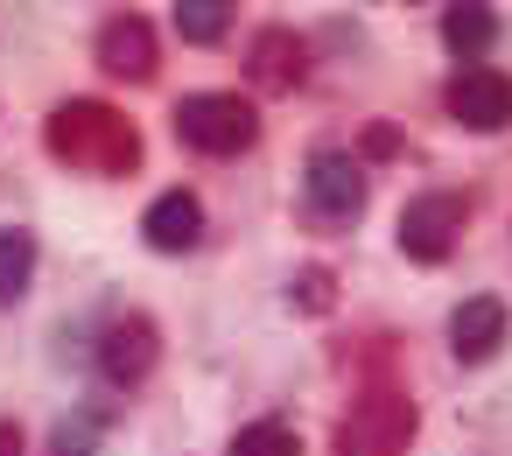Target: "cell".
Here are the masks:
<instances>
[{
  "instance_id": "5bb4252c",
  "label": "cell",
  "mask_w": 512,
  "mask_h": 456,
  "mask_svg": "<svg viewBox=\"0 0 512 456\" xmlns=\"http://www.w3.org/2000/svg\"><path fill=\"white\" fill-rule=\"evenodd\" d=\"M232 8H239V0H176L183 43H218V36L232 29Z\"/></svg>"
},
{
  "instance_id": "52a82bcc",
  "label": "cell",
  "mask_w": 512,
  "mask_h": 456,
  "mask_svg": "<svg viewBox=\"0 0 512 456\" xmlns=\"http://www.w3.org/2000/svg\"><path fill=\"white\" fill-rule=\"evenodd\" d=\"M155 358H162V337H155L148 316L106 323V337H99V372H106L113 386H141V379L155 372Z\"/></svg>"
},
{
  "instance_id": "7a4b0ae2",
  "label": "cell",
  "mask_w": 512,
  "mask_h": 456,
  "mask_svg": "<svg viewBox=\"0 0 512 456\" xmlns=\"http://www.w3.org/2000/svg\"><path fill=\"white\" fill-rule=\"evenodd\" d=\"M176 134H183L197 155H239V148H253L260 113H253L239 92H190V99L176 106Z\"/></svg>"
},
{
  "instance_id": "8fae6325",
  "label": "cell",
  "mask_w": 512,
  "mask_h": 456,
  "mask_svg": "<svg viewBox=\"0 0 512 456\" xmlns=\"http://www.w3.org/2000/svg\"><path fill=\"white\" fill-rule=\"evenodd\" d=\"M442 43H449L463 64H477V57L498 43V15H491V0H449V8H442Z\"/></svg>"
},
{
  "instance_id": "4fadbf2b",
  "label": "cell",
  "mask_w": 512,
  "mask_h": 456,
  "mask_svg": "<svg viewBox=\"0 0 512 456\" xmlns=\"http://www.w3.org/2000/svg\"><path fill=\"white\" fill-rule=\"evenodd\" d=\"M29 274H36V239L29 232H0V309L29 295Z\"/></svg>"
},
{
  "instance_id": "2e32d148",
  "label": "cell",
  "mask_w": 512,
  "mask_h": 456,
  "mask_svg": "<svg viewBox=\"0 0 512 456\" xmlns=\"http://www.w3.org/2000/svg\"><path fill=\"white\" fill-rule=\"evenodd\" d=\"M92 442H99V414H78L57 428V456H92Z\"/></svg>"
},
{
  "instance_id": "30bf717a",
  "label": "cell",
  "mask_w": 512,
  "mask_h": 456,
  "mask_svg": "<svg viewBox=\"0 0 512 456\" xmlns=\"http://www.w3.org/2000/svg\"><path fill=\"white\" fill-rule=\"evenodd\" d=\"M449 344L463 365H484L498 344H505V302L498 295H470L456 316H449Z\"/></svg>"
},
{
  "instance_id": "6da1fadb",
  "label": "cell",
  "mask_w": 512,
  "mask_h": 456,
  "mask_svg": "<svg viewBox=\"0 0 512 456\" xmlns=\"http://www.w3.org/2000/svg\"><path fill=\"white\" fill-rule=\"evenodd\" d=\"M43 141H50L57 162H71V169H85V176H127V169L141 162V134H134V120L113 113V106H99V99H71V106H57L50 127H43Z\"/></svg>"
},
{
  "instance_id": "3957f363",
  "label": "cell",
  "mask_w": 512,
  "mask_h": 456,
  "mask_svg": "<svg viewBox=\"0 0 512 456\" xmlns=\"http://www.w3.org/2000/svg\"><path fill=\"white\" fill-rule=\"evenodd\" d=\"M407 442H414V400L407 393H386V386L358 393L351 414H344V428H337V449L344 456H400Z\"/></svg>"
},
{
  "instance_id": "277c9868",
  "label": "cell",
  "mask_w": 512,
  "mask_h": 456,
  "mask_svg": "<svg viewBox=\"0 0 512 456\" xmlns=\"http://www.w3.org/2000/svg\"><path fill=\"white\" fill-rule=\"evenodd\" d=\"M463 225H470V204L456 190H428V197H414L400 211V253L421 260V267H435V260H449V246L463 239Z\"/></svg>"
},
{
  "instance_id": "9c48e42d",
  "label": "cell",
  "mask_w": 512,
  "mask_h": 456,
  "mask_svg": "<svg viewBox=\"0 0 512 456\" xmlns=\"http://www.w3.org/2000/svg\"><path fill=\"white\" fill-rule=\"evenodd\" d=\"M141 232H148L155 253H190V246L204 239V204H197L190 190H162V197L148 204Z\"/></svg>"
},
{
  "instance_id": "e0dca14e",
  "label": "cell",
  "mask_w": 512,
  "mask_h": 456,
  "mask_svg": "<svg viewBox=\"0 0 512 456\" xmlns=\"http://www.w3.org/2000/svg\"><path fill=\"white\" fill-rule=\"evenodd\" d=\"M295 288H302V309H330V274H323V267H309Z\"/></svg>"
},
{
  "instance_id": "8992f818",
  "label": "cell",
  "mask_w": 512,
  "mask_h": 456,
  "mask_svg": "<svg viewBox=\"0 0 512 456\" xmlns=\"http://www.w3.org/2000/svg\"><path fill=\"white\" fill-rule=\"evenodd\" d=\"M302 190H309V211L330 218V225H351L365 211V169L351 155H316L309 176H302Z\"/></svg>"
},
{
  "instance_id": "5b68a950",
  "label": "cell",
  "mask_w": 512,
  "mask_h": 456,
  "mask_svg": "<svg viewBox=\"0 0 512 456\" xmlns=\"http://www.w3.org/2000/svg\"><path fill=\"white\" fill-rule=\"evenodd\" d=\"M442 106H449V120H463L470 134H498V127H512V78L491 71V64H463V71L449 78Z\"/></svg>"
},
{
  "instance_id": "9a60e30c",
  "label": "cell",
  "mask_w": 512,
  "mask_h": 456,
  "mask_svg": "<svg viewBox=\"0 0 512 456\" xmlns=\"http://www.w3.org/2000/svg\"><path fill=\"white\" fill-rule=\"evenodd\" d=\"M225 456H302V442H295V428H281V421H253V428L232 435Z\"/></svg>"
},
{
  "instance_id": "ac0fdd59",
  "label": "cell",
  "mask_w": 512,
  "mask_h": 456,
  "mask_svg": "<svg viewBox=\"0 0 512 456\" xmlns=\"http://www.w3.org/2000/svg\"><path fill=\"white\" fill-rule=\"evenodd\" d=\"M0 456H22V428L15 421H0Z\"/></svg>"
},
{
  "instance_id": "7c38bea8",
  "label": "cell",
  "mask_w": 512,
  "mask_h": 456,
  "mask_svg": "<svg viewBox=\"0 0 512 456\" xmlns=\"http://www.w3.org/2000/svg\"><path fill=\"white\" fill-rule=\"evenodd\" d=\"M302 71H309V50H302L288 29H267V36L253 43V78H260L267 92H295Z\"/></svg>"
},
{
  "instance_id": "ba28073f",
  "label": "cell",
  "mask_w": 512,
  "mask_h": 456,
  "mask_svg": "<svg viewBox=\"0 0 512 456\" xmlns=\"http://www.w3.org/2000/svg\"><path fill=\"white\" fill-rule=\"evenodd\" d=\"M99 71L106 78H127V85H148L155 78V29L141 15H113L99 29Z\"/></svg>"
}]
</instances>
